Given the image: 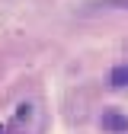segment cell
<instances>
[{
	"label": "cell",
	"instance_id": "1",
	"mask_svg": "<svg viewBox=\"0 0 128 134\" xmlns=\"http://www.w3.org/2000/svg\"><path fill=\"white\" fill-rule=\"evenodd\" d=\"M99 125H103L109 134H125V131H128V115H122V112H115V109H109V112H103Z\"/></svg>",
	"mask_w": 128,
	"mask_h": 134
},
{
	"label": "cell",
	"instance_id": "2",
	"mask_svg": "<svg viewBox=\"0 0 128 134\" xmlns=\"http://www.w3.org/2000/svg\"><path fill=\"white\" fill-rule=\"evenodd\" d=\"M109 83L112 86H128V64H119V67H112V74H109Z\"/></svg>",
	"mask_w": 128,
	"mask_h": 134
},
{
	"label": "cell",
	"instance_id": "3",
	"mask_svg": "<svg viewBox=\"0 0 128 134\" xmlns=\"http://www.w3.org/2000/svg\"><path fill=\"white\" fill-rule=\"evenodd\" d=\"M109 3H115V7H122V10H128V0H109Z\"/></svg>",
	"mask_w": 128,
	"mask_h": 134
},
{
	"label": "cell",
	"instance_id": "4",
	"mask_svg": "<svg viewBox=\"0 0 128 134\" xmlns=\"http://www.w3.org/2000/svg\"><path fill=\"white\" fill-rule=\"evenodd\" d=\"M0 134H3V128H0Z\"/></svg>",
	"mask_w": 128,
	"mask_h": 134
}]
</instances>
